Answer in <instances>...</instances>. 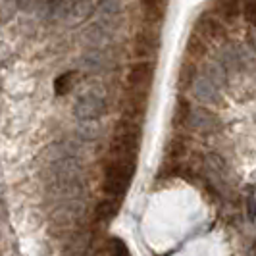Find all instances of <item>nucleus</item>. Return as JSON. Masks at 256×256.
<instances>
[{"label":"nucleus","instance_id":"1","mask_svg":"<svg viewBox=\"0 0 256 256\" xmlns=\"http://www.w3.org/2000/svg\"><path fill=\"white\" fill-rule=\"evenodd\" d=\"M135 174V160H122L110 158L104 166V185L102 189L108 198H120L128 191L129 183Z\"/></svg>","mask_w":256,"mask_h":256},{"label":"nucleus","instance_id":"2","mask_svg":"<svg viewBox=\"0 0 256 256\" xmlns=\"http://www.w3.org/2000/svg\"><path fill=\"white\" fill-rule=\"evenodd\" d=\"M141 142V126L131 120H120L116 124L114 139L110 142V158L135 160V154Z\"/></svg>","mask_w":256,"mask_h":256},{"label":"nucleus","instance_id":"3","mask_svg":"<svg viewBox=\"0 0 256 256\" xmlns=\"http://www.w3.org/2000/svg\"><path fill=\"white\" fill-rule=\"evenodd\" d=\"M106 112V94L100 89H90L81 94L74 106V114L79 120H96Z\"/></svg>","mask_w":256,"mask_h":256},{"label":"nucleus","instance_id":"4","mask_svg":"<svg viewBox=\"0 0 256 256\" xmlns=\"http://www.w3.org/2000/svg\"><path fill=\"white\" fill-rule=\"evenodd\" d=\"M194 35L202 37L204 40L210 42H224L228 37V29L224 26V22L216 18L214 14H202L198 20H196V26H194Z\"/></svg>","mask_w":256,"mask_h":256},{"label":"nucleus","instance_id":"5","mask_svg":"<svg viewBox=\"0 0 256 256\" xmlns=\"http://www.w3.org/2000/svg\"><path fill=\"white\" fill-rule=\"evenodd\" d=\"M154 77V64L148 62V60H139L137 64H131L128 70V76H126V81H128L129 89L135 90H144Z\"/></svg>","mask_w":256,"mask_h":256},{"label":"nucleus","instance_id":"6","mask_svg":"<svg viewBox=\"0 0 256 256\" xmlns=\"http://www.w3.org/2000/svg\"><path fill=\"white\" fill-rule=\"evenodd\" d=\"M83 214H85V210H83V204H81V202H77V200H68V202H64V204L52 214V226L60 228L62 231L68 230V228H74L77 222L81 220Z\"/></svg>","mask_w":256,"mask_h":256},{"label":"nucleus","instance_id":"7","mask_svg":"<svg viewBox=\"0 0 256 256\" xmlns=\"http://www.w3.org/2000/svg\"><path fill=\"white\" fill-rule=\"evenodd\" d=\"M160 48V37L154 29H142L133 38V54L137 58H146Z\"/></svg>","mask_w":256,"mask_h":256},{"label":"nucleus","instance_id":"8","mask_svg":"<svg viewBox=\"0 0 256 256\" xmlns=\"http://www.w3.org/2000/svg\"><path fill=\"white\" fill-rule=\"evenodd\" d=\"M191 90H192V94H194V98H198L200 102L216 104V106L222 104V90H220L214 83H210L202 74L196 77V81H194V85H192Z\"/></svg>","mask_w":256,"mask_h":256},{"label":"nucleus","instance_id":"9","mask_svg":"<svg viewBox=\"0 0 256 256\" xmlns=\"http://www.w3.org/2000/svg\"><path fill=\"white\" fill-rule=\"evenodd\" d=\"M189 126L196 131H202V133H210V131H216L220 128V118L214 112H210L204 106H198V108H192L191 118H189Z\"/></svg>","mask_w":256,"mask_h":256},{"label":"nucleus","instance_id":"10","mask_svg":"<svg viewBox=\"0 0 256 256\" xmlns=\"http://www.w3.org/2000/svg\"><path fill=\"white\" fill-rule=\"evenodd\" d=\"M216 12L226 24H235L243 16V0H218Z\"/></svg>","mask_w":256,"mask_h":256},{"label":"nucleus","instance_id":"11","mask_svg":"<svg viewBox=\"0 0 256 256\" xmlns=\"http://www.w3.org/2000/svg\"><path fill=\"white\" fill-rule=\"evenodd\" d=\"M220 64L228 70V74H237L243 68V54H241V46L235 44H226L220 54Z\"/></svg>","mask_w":256,"mask_h":256},{"label":"nucleus","instance_id":"12","mask_svg":"<svg viewBox=\"0 0 256 256\" xmlns=\"http://www.w3.org/2000/svg\"><path fill=\"white\" fill-rule=\"evenodd\" d=\"M202 76L214 83L220 90H224L228 87V70L220 64V60H212V62H206L202 66Z\"/></svg>","mask_w":256,"mask_h":256},{"label":"nucleus","instance_id":"13","mask_svg":"<svg viewBox=\"0 0 256 256\" xmlns=\"http://www.w3.org/2000/svg\"><path fill=\"white\" fill-rule=\"evenodd\" d=\"M141 14L146 22H160L164 18L166 0H141Z\"/></svg>","mask_w":256,"mask_h":256},{"label":"nucleus","instance_id":"14","mask_svg":"<svg viewBox=\"0 0 256 256\" xmlns=\"http://www.w3.org/2000/svg\"><path fill=\"white\" fill-rule=\"evenodd\" d=\"M198 76H200V74L196 72V66H194L192 60L183 62L180 68V74H178V87H180L181 90L192 89V85H194V81H196Z\"/></svg>","mask_w":256,"mask_h":256},{"label":"nucleus","instance_id":"15","mask_svg":"<svg viewBox=\"0 0 256 256\" xmlns=\"http://www.w3.org/2000/svg\"><path fill=\"white\" fill-rule=\"evenodd\" d=\"M206 52H208V44H206V40L202 37H198V35H192L189 40H187V56H189V60H198V58H204Z\"/></svg>","mask_w":256,"mask_h":256},{"label":"nucleus","instance_id":"16","mask_svg":"<svg viewBox=\"0 0 256 256\" xmlns=\"http://www.w3.org/2000/svg\"><path fill=\"white\" fill-rule=\"evenodd\" d=\"M85 37L89 40L92 46H100V44H106L110 40V31L102 26V24H94L89 31L85 33Z\"/></svg>","mask_w":256,"mask_h":256},{"label":"nucleus","instance_id":"17","mask_svg":"<svg viewBox=\"0 0 256 256\" xmlns=\"http://www.w3.org/2000/svg\"><path fill=\"white\" fill-rule=\"evenodd\" d=\"M83 66L90 72H102V70H106V66H110V62H108V58L104 56L102 52L92 50L83 58Z\"/></svg>","mask_w":256,"mask_h":256},{"label":"nucleus","instance_id":"18","mask_svg":"<svg viewBox=\"0 0 256 256\" xmlns=\"http://www.w3.org/2000/svg\"><path fill=\"white\" fill-rule=\"evenodd\" d=\"M191 104L189 100H185V98H180L178 104H176V116H174V122H176V126H189V118H191Z\"/></svg>","mask_w":256,"mask_h":256},{"label":"nucleus","instance_id":"19","mask_svg":"<svg viewBox=\"0 0 256 256\" xmlns=\"http://www.w3.org/2000/svg\"><path fill=\"white\" fill-rule=\"evenodd\" d=\"M89 2H77L76 6H72L70 8V14L66 16V20H68V24H76V22H81V20H85L87 16H89Z\"/></svg>","mask_w":256,"mask_h":256},{"label":"nucleus","instance_id":"20","mask_svg":"<svg viewBox=\"0 0 256 256\" xmlns=\"http://www.w3.org/2000/svg\"><path fill=\"white\" fill-rule=\"evenodd\" d=\"M118 212V200L116 198H106L96 206V218L98 220H110Z\"/></svg>","mask_w":256,"mask_h":256},{"label":"nucleus","instance_id":"21","mask_svg":"<svg viewBox=\"0 0 256 256\" xmlns=\"http://www.w3.org/2000/svg\"><path fill=\"white\" fill-rule=\"evenodd\" d=\"M98 10H100V14H102V20H100V22H106V20L110 22L116 14L120 12V8H118V0H102Z\"/></svg>","mask_w":256,"mask_h":256},{"label":"nucleus","instance_id":"22","mask_svg":"<svg viewBox=\"0 0 256 256\" xmlns=\"http://www.w3.org/2000/svg\"><path fill=\"white\" fill-rule=\"evenodd\" d=\"M243 18L248 26L256 27V0H243Z\"/></svg>","mask_w":256,"mask_h":256},{"label":"nucleus","instance_id":"23","mask_svg":"<svg viewBox=\"0 0 256 256\" xmlns=\"http://www.w3.org/2000/svg\"><path fill=\"white\" fill-rule=\"evenodd\" d=\"M74 77H76V74H66V76L60 77V79L56 81V92H58V94H60V92L66 94L68 90L74 87V83H72V81H74Z\"/></svg>","mask_w":256,"mask_h":256},{"label":"nucleus","instance_id":"24","mask_svg":"<svg viewBox=\"0 0 256 256\" xmlns=\"http://www.w3.org/2000/svg\"><path fill=\"white\" fill-rule=\"evenodd\" d=\"M110 254L112 256H129V250H128V246L122 243L120 239H112V243H110Z\"/></svg>","mask_w":256,"mask_h":256},{"label":"nucleus","instance_id":"25","mask_svg":"<svg viewBox=\"0 0 256 256\" xmlns=\"http://www.w3.org/2000/svg\"><path fill=\"white\" fill-rule=\"evenodd\" d=\"M248 216L256 218V194H248Z\"/></svg>","mask_w":256,"mask_h":256}]
</instances>
